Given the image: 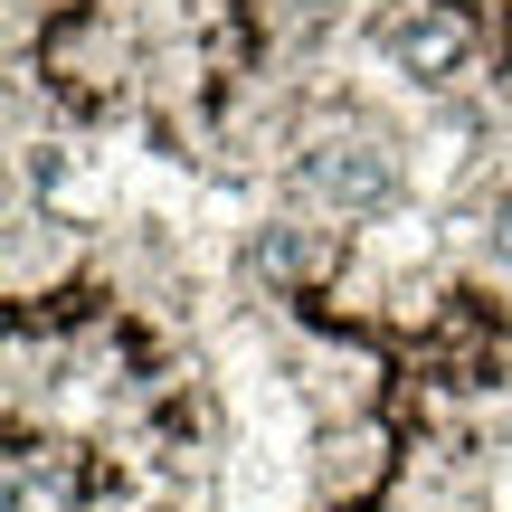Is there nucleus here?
<instances>
[{
	"instance_id": "1",
	"label": "nucleus",
	"mask_w": 512,
	"mask_h": 512,
	"mask_svg": "<svg viewBox=\"0 0 512 512\" xmlns=\"http://www.w3.org/2000/svg\"><path fill=\"white\" fill-rule=\"evenodd\" d=\"M294 190H304L313 209H332V219H380L389 200H399V143H389L380 124H323L304 152H294Z\"/></svg>"
},
{
	"instance_id": "2",
	"label": "nucleus",
	"mask_w": 512,
	"mask_h": 512,
	"mask_svg": "<svg viewBox=\"0 0 512 512\" xmlns=\"http://www.w3.org/2000/svg\"><path fill=\"white\" fill-rule=\"evenodd\" d=\"M380 48L399 76H418V86H446V76L475 67L484 48V19L465 10V0H399V10L380 19Z\"/></svg>"
},
{
	"instance_id": "3",
	"label": "nucleus",
	"mask_w": 512,
	"mask_h": 512,
	"mask_svg": "<svg viewBox=\"0 0 512 512\" xmlns=\"http://www.w3.org/2000/svg\"><path fill=\"white\" fill-rule=\"evenodd\" d=\"M323 266H332V238H313L304 219H266L247 238V275H256V285H275V294H304Z\"/></svg>"
},
{
	"instance_id": "4",
	"label": "nucleus",
	"mask_w": 512,
	"mask_h": 512,
	"mask_svg": "<svg viewBox=\"0 0 512 512\" xmlns=\"http://www.w3.org/2000/svg\"><path fill=\"white\" fill-rule=\"evenodd\" d=\"M86 503V475H76L67 446H19L10 456V512H76Z\"/></svg>"
},
{
	"instance_id": "5",
	"label": "nucleus",
	"mask_w": 512,
	"mask_h": 512,
	"mask_svg": "<svg viewBox=\"0 0 512 512\" xmlns=\"http://www.w3.org/2000/svg\"><path fill=\"white\" fill-rule=\"evenodd\" d=\"M484 247H494V266H512V171L494 181V200H484Z\"/></svg>"
}]
</instances>
